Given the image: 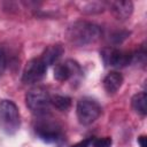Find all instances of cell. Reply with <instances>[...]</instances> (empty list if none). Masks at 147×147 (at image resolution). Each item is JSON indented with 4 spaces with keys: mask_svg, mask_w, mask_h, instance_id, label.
I'll use <instances>...</instances> for the list:
<instances>
[{
    "mask_svg": "<svg viewBox=\"0 0 147 147\" xmlns=\"http://www.w3.org/2000/svg\"><path fill=\"white\" fill-rule=\"evenodd\" d=\"M92 142H93V139H92V138H87V139H84V140H82V141L75 144V145L71 146V147H90V146L92 145Z\"/></svg>",
    "mask_w": 147,
    "mask_h": 147,
    "instance_id": "cell-17",
    "label": "cell"
},
{
    "mask_svg": "<svg viewBox=\"0 0 147 147\" xmlns=\"http://www.w3.org/2000/svg\"><path fill=\"white\" fill-rule=\"evenodd\" d=\"M131 106L137 114H139L141 116H146V114H147V95H146V93L140 92V93L134 94L131 99Z\"/></svg>",
    "mask_w": 147,
    "mask_h": 147,
    "instance_id": "cell-12",
    "label": "cell"
},
{
    "mask_svg": "<svg viewBox=\"0 0 147 147\" xmlns=\"http://www.w3.org/2000/svg\"><path fill=\"white\" fill-rule=\"evenodd\" d=\"M79 74H82L80 67L72 60H68L64 63H57L54 68V78L57 82H67Z\"/></svg>",
    "mask_w": 147,
    "mask_h": 147,
    "instance_id": "cell-8",
    "label": "cell"
},
{
    "mask_svg": "<svg viewBox=\"0 0 147 147\" xmlns=\"http://www.w3.org/2000/svg\"><path fill=\"white\" fill-rule=\"evenodd\" d=\"M109 10L117 20H126L133 11V3L129 0H116L109 2Z\"/></svg>",
    "mask_w": 147,
    "mask_h": 147,
    "instance_id": "cell-9",
    "label": "cell"
},
{
    "mask_svg": "<svg viewBox=\"0 0 147 147\" xmlns=\"http://www.w3.org/2000/svg\"><path fill=\"white\" fill-rule=\"evenodd\" d=\"M138 142H139L140 147H146V137L145 136H140L138 138Z\"/></svg>",
    "mask_w": 147,
    "mask_h": 147,
    "instance_id": "cell-18",
    "label": "cell"
},
{
    "mask_svg": "<svg viewBox=\"0 0 147 147\" xmlns=\"http://www.w3.org/2000/svg\"><path fill=\"white\" fill-rule=\"evenodd\" d=\"M21 125L17 106L10 100L0 101V129L7 134H14Z\"/></svg>",
    "mask_w": 147,
    "mask_h": 147,
    "instance_id": "cell-2",
    "label": "cell"
},
{
    "mask_svg": "<svg viewBox=\"0 0 147 147\" xmlns=\"http://www.w3.org/2000/svg\"><path fill=\"white\" fill-rule=\"evenodd\" d=\"M123 84V76L117 71H110L103 78V87L107 93L114 94L116 93Z\"/></svg>",
    "mask_w": 147,
    "mask_h": 147,
    "instance_id": "cell-11",
    "label": "cell"
},
{
    "mask_svg": "<svg viewBox=\"0 0 147 147\" xmlns=\"http://www.w3.org/2000/svg\"><path fill=\"white\" fill-rule=\"evenodd\" d=\"M51 103H53V106L55 108H57L59 110L61 111H64V110H68L71 106V99L69 96H65V95H54V96H51Z\"/></svg>",
    "mask_w": 147,
    "mask_h": 147,
    "instance_id": "cell-13",
    "label": "cell"
},
{
    "mask_svg": "<svg viewBox=\"0 0 147 147\" xmlns=\"http://www.w3.org/2000/svg\"><path fill=\"white\" fill-rule=\"evenodd\" d=\"M102 34V31L99 25L87 22V21H77L71 24L67 31L68 39L77 45L85 46L96 41Z\"/></svg>",
    "mask_w": 147,
    "mask_h": 147,
    "instance_id": "cell-1",
    "label": "cell"
},
{
    "mask_svg": "<svg viewBox=\"0 0 147 147\" xmlns=\"http://www.w3.org/2000/svg\"><path fill=\"white\" fill-rule=\"evenodd\" d=\"M113 140L109 137H105V138H99V139H93V147H111Z\"/></svg>",
    "mask_w": 147,
    "mask_h": 147,
    "instance_id": "cell-14",
    "label": "cell"
},
{
    "mask_svg": "<svg viewBox=\"0 0 147 147\" xmlns=\"http://www.w3.org/2000/svg\"><path fill=\"white\" fill-rule=\"evenodd\" d=\"M63 52H64V49H63V47L61 45H59V44H56V45H49L44 51V53L41 54L40 59L44 62V64L46 67H48V65L54 64L62 56Z\"/></svg>",
    "mask_w": 147,
    "mask_h": 147,
    "instance_id": "cell-10",
    "label": "cell"
},
{
    "mask_svg": "<svg viewBox=\"0 0 147 147\" xmlns=\"http://www.w3.org/2000/svg\"><path fill=\"white\" fill-rule=\"evenodd\" d=\"M101 57L103 60V63L108 67L113 68H124L132 63L133 60V54L119 51L113 47H108L102 49L101 52Z\"/></svg>",
    "mask_w": 147,
    "mask_h": 147,
    "instance_id": "cell-6",
    "label": "cell"
},
{
    "mask_svg": "<svg viewBox=\"0 0 147 147\" xmlns=\"http://www.w3.org/2000/svg\"><path fill=\"white\" fill-rule=\"evenodd\" d=\"M129 34H130V32H127V31H119L111 36V40L115 44H118V42H122L124 39H126L129 37Z\"/></svg>",
    "mask_w": 147,
    "mask_h": 147,
    "instance_id": "cell-15",
    "label": "cell"
},
{
    "mask_svg": "<svg viewBox=\"0 0 147 147\" xmlns=\"http://www.w3.org/2000/svg\"><path fill=\"white\" fill-rule=\"evenodd\" d=\"M25 103L32 114L44 116L48 114L51 107V96L42 87H33L25 94Z\"/></svg>",
    "mask_w": 147,
    "mask_h": 147,
    "instance_id": "cell-3",
    "label": "cell"
},
{
    "mask_svg": "<svg viewBox=\"0 0 147 147\" xmlns=\"http://www.w3.org/2000/svg\"><path fill=\"white\" fill-rule=\"evenodd\" d=\"M46 70H47V67L44 64V62L41 61L40 57L32 59L26 63V65L23 70L22 82L26 85L38 83L45 76Z\"/></svg>",
    "mask_w": 147,
    "mask_h": 147,
    "instance_id": "cell-7",
    "label": "cell"
},
{
    "mask_svg": "<svg viewBox=\"0 0 147 147\" xmlns=\"http://www.w3.org/2000/svg\"><path fill=\"white\" fill-rule=\"evenodd\" d=\"M42 117L44 118H40L34 124L36 134L39 139H41L45 142H59L63 137L61 126L52 118H48L46 115H44Z\"/></svg>",
    "mask_w": 147,
    "mask_h": 147,
    "instance_id": "cell-4",
    "label": "cell"
},
{
    "mask_svg": "<svg viewBox=\"0 0 147 147\" xmlns=\"http://www.w3.org/2000/svg\"><path fill=\"white\" fill-rule=\"evenodd\" d=\"M76 113L80 124L90 125L101 115V107L95 100L91 98H82L77 102Z\"/></svg>",
    "mask_w": 147,
    "mask_h": 147,
    "instance_id": "cell-5",
    "label": "cell"
},
{
    "mask_svg": "<svg viewBox=\"0 0 147 147\" xmlns=\"http://www.w3.org/2000/svg\"><path fill=\"white\" fill-rule=\"evenodd\" d=\"M6 65H7V59H6V54L5 52L0 48V77L2 76V74L6 70Z\"/></svg>",
    "mask_w": 147,
    "mask_h": 147,
    "instance_id": "cell-16",
    "label": "cell"
}]
</instances>
